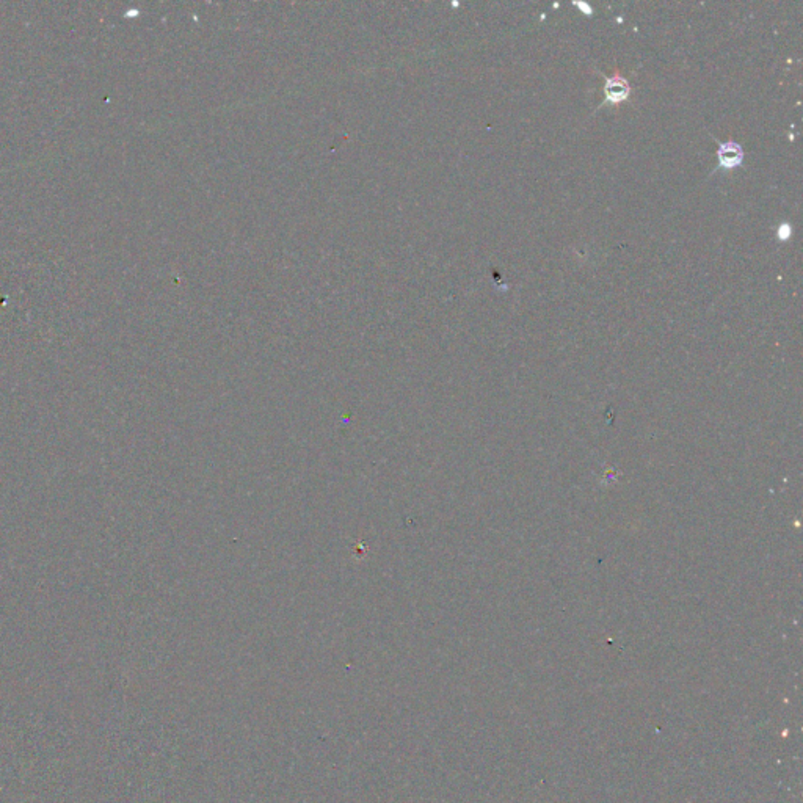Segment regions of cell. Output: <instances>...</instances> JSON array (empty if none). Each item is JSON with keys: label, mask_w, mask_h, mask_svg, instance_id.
<instances>
[{"label": "cell", "mask_w": 803, "mask_h": 803, "mask_svg": "<svg viewBox=\"0 0 803 803\" xmlns=\"http://www.w3.org/2000/svg\"><path fill=\"white\" fill-rule=\"evenodd\" d=\"M717 157H719V168L731 170V168L739 167V165L742 163V160H744V151H742V148L738 145V143L727 142V143H722V145H720Z\"/></svg>", "instance_id": "obj_1"}, {"label": "cell", "mask_w": 803, "mask_h": 803, "mask_svg": "<svg viewBox=\"0 0 803 803\" xmlns=\"http://www.w3.org/2000/svg\"><path fill=\"white\" fill-rule=\"evenodd\" d=\"M629 84L628 80L622 77L620 74H615L612 77H609L606 80V99L607 102L611 104H618V102H623L626 98L629 96Z\"/></svg>", "instance_id": "obj_2"}]
</instances>
